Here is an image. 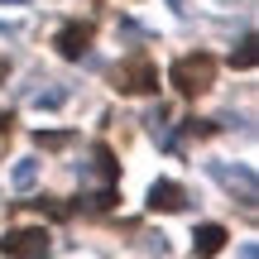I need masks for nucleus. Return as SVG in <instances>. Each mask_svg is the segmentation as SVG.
<instances>
[{
  "instance_id": "1",
  "label": "nucleus",
  "mask_w": 259,
  "mask_h": 259,
  "mask_svg": "<svg viewBox=\"0 0 259 259\" xmlns=\"http://www.w3.org/2000/svg\"><path fill=\"white\" fill-rule=\"evenodd\" d=\"M168 82H173L187 101H197V96H206L211 82H216V58L211 53H183L173 63V72H168Z\"/></svg>"
},
{
  "instance_id": "2",
  "label": "nucleus",
  "mask_w": 259,
  "mask_h": 259,
  "mask_svg": "<svg viewBox=\"0 0 259 259\" xmlns=\"http://www.w3.org/2000/svg\"><path fill=\"white\" fill-rule=\"evenodd\" d=\"M115 92L120 96H154L158 92V67L149 63L144 53L125 58V63L115 67Z\"/></svg>"
},
{
  "instance_id": "3",
  "label": "nucleus",
  "mask_w": 259,
  "mask_h": 259,
  "mask_svg": "<svg viewBox=\"0 0 259 259\" xmlns=\"http://www.w3.org/2000/svg\"><path fill=\"white\" fill-rule=\"evenodd\" d=\"M48 231L44 226H19V231L0 235V254L5 259H48Z\"/></svg>"
},
{
  "instance_id": "4",
  "label": "nucleus",
  "mask_w": 259,
  "mask_h": 259,
  "mask_svg": "<svg viewBox=\"0 0 259 259\" xmlns=\"http://www.w3.org/2000/svg\"><path fill=\"white\" fill-rule=\"evenodd\" d=\"M92 38H96V29L87 24V19H67V24L58 29V38H53V44H58V53H63L67 63H77V58L92 48Z\"/></svg>"
},
{
  "instance_id": "5",
  "label": "nucleus",
  "mask_w": 259,
  "mask_h": 259,
  "mask_svg": "<svg viewBox=\"0 0 259 259\" xmlns=\"http://www.w3.org/2000/svg\"><path fill=\"white\" fill-rule=\"evenodd\" d=\"M226 240H231V231L216 226V221H206V226H197V231H192V254L197 259H216V254L226 250Z\"/></svg>"
},
{
  "instance_id": "6",
  "label": "nucleus",
  "mask_w": 259,
  "mask_h": 259,
  "mask_svg": "<svg viewBox=\"0 0 259 259\" xmlns=\"http://www.w3.org/2000/svg\"><path fill=\"white\" fill-rule=\"evenodd\" d=\"M149 211H187V192L163 178V183L149 187Z\"/></svg>"
},
{
  "instance_id": "7",
  "label": "nucleus",
  "mask_w": 259,
  "mask_h": 259,
  "mask_svg": "<svg viewBox=\"0 0 259 259\" xmlns=\"http://www.w3.org/2000/svg\"><path fill=\"white\" fill-rule=\"evenodd\" d=\"M72 130H38V135H34V144L38 149H48V154H58V149H67V144H72Z\"/></svg>"
},
{
  "instance_id": "8",
  "label": "nucleus",
  "mask_w": 259,
  "mask_h": 259,
  "mask_svg": "<svg viewBox=\"0 0 259 259\" xmlns=\"http://www.w3.org/2000/svg\"><path fill=\"white\" fill-rule=\"evenodd\" d=\"M10 183H15L19 192H29V187L38 183V163H34V158H19V163H15V173H10Z\"/></svg>"
},
{
  "instance_id": "9",
  "label": "nucleus",
  "mask_w": 259,
  "mask_h": 259,
  "mask_svg": "<svg viewBox=\"0 0 259 259\" xmlns=\"http://www.w3.org/2000/svg\"><path fill=\"white\" fill-rule=\"evenodd\" d=\"M96 173H101L106 183H115V173H120V163L111 158V149H106V144H96Z\"/></svg>"
},
{
  "instance_id": "10",
  "label": "nucleus",
  "mask_w": 259,
  "mask_h": 259,
  "mask_svg": "<svg viewBox=\"0 0 259 259\" xmlns=\"http://www.w3.org/2000/svg\"><path fill=\"white\" fill-rule=\"evenodd\" d=\"M34 211H44V216H53V221H67V216H72V206H63V202H44V197H34Z\"/></svg>"
},
{
  "instance_id": "11",
  "label": "nucleus",
  "mask_w": 259,
  "mask_h": 259,
  "mask_svg": "<svg viewBox=\"0 0 259 259\" xmlns=\"http://www.w3.org/2000/svg\"><path fill=\"white\" fill-rule=\"evenodd\" d=\"M231 63H235V67H254V38H245V44L235 48V53H231Z\"/></svg>"
},
{
  "instance_id": "12",
  "label": "nucleus",
  "mask_w": 259,
  "mask_h": 259,
  "mask_svg": "<svg viewBox=\"0 0 259 259\" xmlns=\"http://www.w3.org/2000/svg\"><path fill=\"white\" fill-rule=\"evenodd\" d=\"M34 101H38V106H63V92H38Z\"/></svg>"
},
{
  "instance_id": "13",
  "label": "nucleus",
  "mask_w": 259,
  "mask_h": 259,
  "mask_svg": "<svg viewBox=\"0 0 259 259\" xmlns=\"http://www.w3.org/2000/svg\"><path fill=\"white\" fill-rule=\"evenodd\" d=\"M10 125H15V115L5 111V115H0V130H5V135H10Z\"/></svg>"
},
{
  "instance_id": "14",
  "label": "nucleus",
  "mask_w": 259,
  "mask_h": 259,
  "mask_svg": "<svg viewBox=\"0 0 259 259\" xmlns=\"http://www.w3.org/2000/svg\"><path fill=\"white\" fill-rule=\"evenodd\" d=\"M240 259H259V250H254V245H245V250H240Z\"/></svg>"
},
{
  "instance_id": "15",
  "label": "nucleus",
  "mask_w": 259,
  "mask_h": 259,
  "mask_svg": "<svg viewBox=\"0 0 259 259\" xmlns=\"http://www.w3.org/2000/svg\"><path fill=\"white\" fill-rule=\"evenodd\" d=\"M5 72H10V63H0V77H5Z\"/></svg>"
}]
</instances>
